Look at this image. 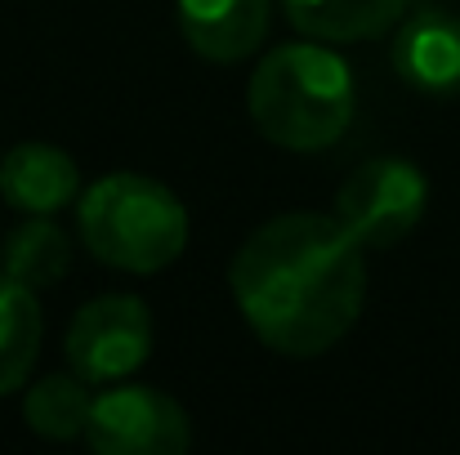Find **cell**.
Segmentation results:
<instances>
[{"label": "cell", "instance_id": "8992f818", "mask_svg": "<svg viewBox=\"0 0 460 455\" xmlns=\"http://www.w3.org/2000/svg\"><path fill=\"white\" fill-rule=\"evenodd\" d=\"M85 442L99 455H179L192 447V424L170 393L121 380L94 393Z\"/></svg>", "mask_w": 460, "mask_h": 455}, {"label": "cell", "instance_id": "30bf717a", "mask_svg": "<svg viewBox=\"0 0 460 455\" xmlns=\"http://www.w3.org/2000/svg\"><path fill=\"white\" fill-rule=\"evenodd\" d=\"M291 27L326 45L380 40L407 13V0H282Z\"/></svg>", "mask_w": 460, "mask_h": 455}, {"label": "cell", "instance_id": "277c9868", "mask_svg": "<svg viewBox=\"0 0 460 455\" xmlns=\"http://www.w3.org/2000/svg\"><path fill=\"white\" fill-rule=\"evenodd\" d=\"M429 179L407 156L362 161L335 192V219L362 250H394L425 219Z\"/></svg>", "mask_w": 460, "mask_h": 455}, {"label": "cell", "instance_id": "4fadbf2b", "mask_svg": "<svg viewBox=\"0 0 460 455\" xmlns=\"http://www.w3.org/2000/svg\"><path fill=\"white\" fill-rule=\"evenodd\" d=\"M90 411H94V393L90 384L72 371V375H45L40 384L27 389L22 398V420L31 433L49 438V442H72V438H85V424H90Z\"/></svg>", "mask_w": 460, "mask_h": 455}, {"label": "cell", "instance_id": "ba28073f", "mask_svg": "<svg viewBox=\"0 0 460 455\" xmlns=\"http://www.w3.org/2000/svg\"><path fill=\"white\" fill-rule=\"evenodd\" d=\"M174 18L197 58L242 63L264 45L273 0H174Z\"/></svg>", "mask_w": 460, "mask_h": 455}, {"label": "cell", "instance_id": "3957f363", "mask_svg": "<svg viewBox=\"0 0 460 455\" xmlns=\"http://www.w3.org/2000/svg\"><path fill=\"white\" fill-rule=\"evenodd\" d=\"M85 250L121 273H161L188 250L183 201L148 174H108L81 192L76 206Z\"/></svg>", "mask_w": 460, "mask_h": 455}, {"label": "cell", "instance_id": "52a82bcc", "mask_svg": "<svg viewBox=\"0 0 460 455\" xmlns=\"http://www.w3.org/2000/svg\"><path fill=\"white\" fill-rule=\"evenodd\" d=\"M394 72L429 99H460V13L420 9L394 36Z\"/></svg>", "mask_w": 460, "mask_h": 455}, {"label": "cell", "instance_id": "6da1fadb", "mask_svg": "<svg viewBox=\"0 0 460 455\" xmlns=\"http://www.w3.org/2000/svg\"><path fill=\"white\" fill-rule=\"evenodd\" d=\"M228 291L264 348L322 357L362 317L367 259L335 214L291 210L242 241L228 264Z\"/></svg>", "mask_w": 460, "mask_h": 455}, {"label": "cell", "instance_id": "5b68a950", "mask_svg": "<svg viewBox=\"0 0 460 455\" xmlns=\"http://www.w3.org/2000/svg\"><path fill=\"white\" fill-rule=\"evenodd\" d=\"M67 366L85 384H121L153 357V312L139 295H99L67 326Z\"/></svg>", "mask_w": 460, "mask_h": 455}, {"label": "cell", "instance_id": "9c48e42d", "mask_svg": "<svg viewBox=\"0 0 460 455\" xmlns=\"http://www.w3.org/2000/svg\"><path fill=\"white\" fill-rule=\"evenodd\" d=\"M81 192L76 161L54 144H18L0 161V197L22 214H58Z\"/></svg>", "mask_w": 460, "mask_h": 455}, {"label": "cell", "instance_id": "7a4b0ae2", "mask_svg": "<svg viewBox=\"0 0 460 455\" xmlns=\"http://www.w3.org/2000/svg\"><path fill=\"white\" fill-rule=\"evenodd\" d=\"M358 85L353 67L326 40L278 45L246 85V112L255 130L287 152H322L353 126Z\"/></svg>", "mask_w": 460, "mask_h": 455}, {"label": "cell", "instance_id": "7c38bea8", "mask_svg": "<svg viewBox=\"0 0 460 455\" xmlns=\"http://www.w3.org/2000/svg\"><path fill=\"white\" fill-rule=\"evenodd\" d=\"M0 259H4V277L22 282L27 291H45L67 277L72 241L58 223H49V214H31L22 228H13L4 237Z\"/></svg>", "mask_w": 460, "mask_h": 455}, {"label": "cell", "instance_id": "8fae6325", "mask_svg": "<svg viewBox=\"0 0 460 455\" xmlns=\"http://www.w3.org/2000/svg\"><path fill=\"white\" fill-rule=\"evenodd\" d=\"M40 335H45V317L36 291L0 273V398L27 384L40 353Z\"/></svg>", "mask_w": 460, "mask_h": 455}]
</instances>
